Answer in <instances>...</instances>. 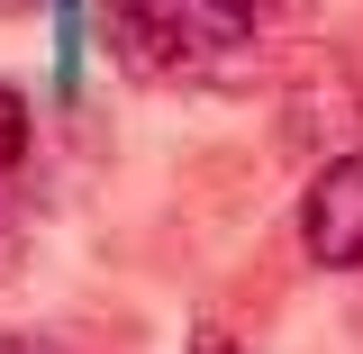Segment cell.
Returning a JSON list of instances; mask_svg holds the SVG:
<instances>
[{"label":"cell","instance_id":"8992f818","mask_svg":"<svg viewBox=\"0 0 363 354\" xmlns=\"http://www.w3.org/2000/svg\"><path fill=\"white\" fill-rule=\"evenodd\" d=\"M0 272H9V227H0Z\"/></svg>","mask_w":363,"mask_h":354},{"label":"cell","instance_id":"277c9868","mask_svg":"<svg viewBox=\"0 0 363 354\" xmlns=\"http://www.w3.org/2000/svg\"><path fill=\"white\" fill-rule=\"evenodd\" d=\"M200 9H209V18H227V28H264L281 0H200Z\"/></svg>","mask_w":363,"mask_h":354},{"label":"cell","instance_id":"5b68a950","mask_svg":"<svg viewBox=\"0 0 363 354\" xmlns=\"http://www.w3.org/2000/svg\"><path fill=\"white\" fill-rule=\"evenodd\" d=\"M0 354H64V345H45V336H0Z\"/></svg>","mask_w":363,"mask_h":354},{"label":"cell","instance_id":"6da1fadb","mask_svg":"<svg viewBox=\"0 0 363 354\" xmlns=\"http://www.w3.org/2000/svg\"><path fill=\"white\" fill-rule=\"evenodd\" d=\"M200 0L173 9V0H100V45H109V64L136 73V82H182V73H200Z\"/></svg>","mask_w":363,"mask_h":354},{"label":"cell","instance_id":"3957f363","mask_svg":"<svg viewBox=\"0 0 363 354\" xmlns=\"http://www.w3.org/2000/svg\"><path fill=\"white\" fill-rule=\"evenodd\" d=\"M18 155H28V91L0 82V173H18Z\"/></svg>","mask_w":363,"mask_h":354},{"label":"cell","instance_id":"52a82bcc","mask_svg":"<svg viewBox=\"0 0 363 354\" xmlns=\"http://www.w3.org/2000/svg\"><path fill=\"white\" fill-rule=\"evenodd\" d=\"M200 354H227V345H218V336H200Z\"/></svg>","mask_w":363,"mask_h":354},{"label":"cell","instance_id":"7a4b0ae2","mask_svg":"<svg viewBox=\"0 0 363 354\" xmlns=\"http://www.w3.org/2000/svg\"><path fill=\"white\" fill-rule=\"evenodd\" d=\"M300 245H309V264H327V272L363 264V155L318 164V182L300 191Z\"/></svg>","mask_w":363,"mask_h":354}]
</instances>
